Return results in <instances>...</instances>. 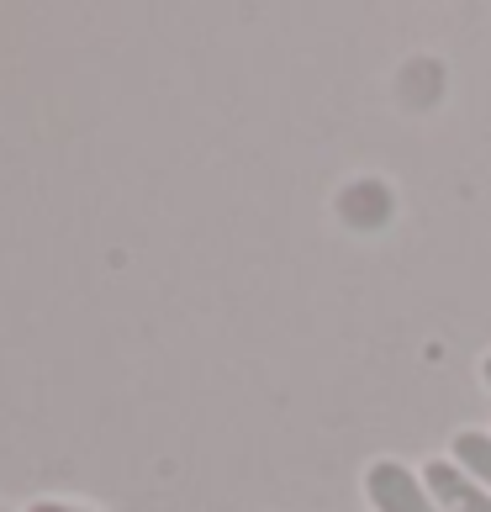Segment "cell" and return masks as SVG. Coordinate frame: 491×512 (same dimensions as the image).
<instances>
[{
  "instance_id": "cell-3",
  "label": "cell",
  "mask_w": 491,
  "mask_h": 512,
  "mask_svg": "<svg viewBox=\"0 0 491 512\" xmlns=\"http://www.w3.org/2000/svg\"><path fill=\"white\" fill-rule=\"evenodd\" d=\"M455 465L465 470L476 486H486L491 491V433H476V428H465V433H455Z\"/></svg>"
},
{
  "instance_id": "cell-5",
  "label": "cell",
  "mask_w": 491,
  "mask_h": 512,
  "mask_svg": "<svg viewBox=\"0 0 491 512\" xmlns=\"http://www.w3.org/2000/svg\"><path fill=\"white\" fill-rule=\"evenodd\" d=\"M481 381H486V391H491V354H486V365H481Z\"/></svg>"
},
{
  "instance_id": "cell-1",
  "label": "cell",
  "mask_w": 491,
  "mask_h": 512,
  "mask_svg": "<svg viewBox=\"0 0 491 512\" xmlns=\"http://www.w3.org/2000/svg\"><path fill=\"white\" fill-rule=\"evenodd\" d=\"M365 491L375 512H439L433 491L423 486V476H412L402 460H375L365 470Z\"/></svg>"
},
{
  "instance_id": "cell-2",
  "label": "cell",
  "mask_w": 491,
  "mask_h": 512,
  "mask_svg": "<svg viewBox=\"0 0 491 512\" xmlns=\"http://www.w3.org/2000/svg\"><path fill=\"white\" fill-rule=\"evenodd\" d=\"M423 486L433 491L439 512H491V491L470 481L455 460H433L423 470Z\"/></svg>"
},
{
  "instance_id": "cell-4",
  "label": "cell",
  "mask_w": 491,
  "mask_h": 512,
  "mask_svg": "<svg viewBox=\"0 0 491 512\" xmlns=\"http://www.w3.org/2000/svg\"><path fill=\"white\" fill-rule=\"evenodd\" d=\"M27 512H90V507H74V502H32Z\"/></svg>"
}]
</instances>
